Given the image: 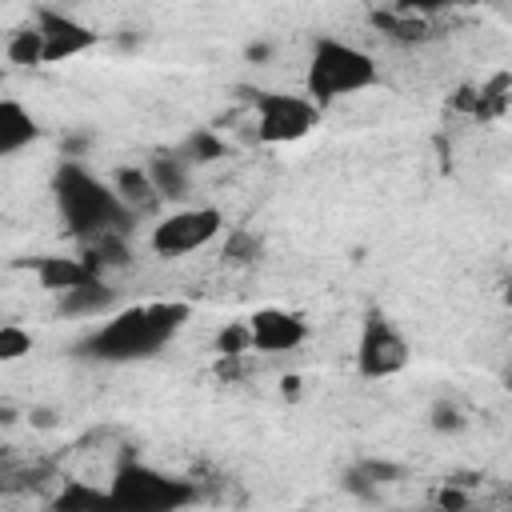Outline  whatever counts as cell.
<instances>
[{"label":"cell","mask_w":512,"mask_h":512,"mask_svg":"<svg viewBox=\"0 0 512 512\" xmlns=\"http://www.w3.org/2000/svg\"><path fill=\"white\" fill-rule=\"evenodd\" d=\"M192 308L184 300H152V304H132L124 312H116L108 324H100L80 352L92 360H108V364H128V360H148L160 348L172 344V336L188 324Z\"/></svg>","instance_id":"6da1fadb"},{"label":"cell","mask_w":512,"mask_h":512,"mask_svg":"<svg viewBox=\"0 0 512 512\" xmlns=\"http://www.w3.org/2000/svg\"><path fill=\"white\" fill-rule=\"evenodd\" d=\"M52 192H56V208H60L64 228L80 240H92L104 232H124V224L132 220V212L120 204L116 188L104 184L100 176H92L76 160H64L56 168Z\"/></svg>","instance_id":"7a4b0ae2"},{"label":"cell","mask_w":512,"mask_h":512,"mask_svg":"<svg viewBox=\"0 0 512 512\" xmlns=\"http://www.w3.org/2000/svg\"><path fill=\"white\" fill-rule=\"evenodd\" d=\"M376 80H380V68L364 48L344 44V40H316L308 72H304V96L324 108L340 96L372 88Z\"/></svg>","instance_id":"3957f363"},{"label":"cell","mask_w":512,"mask_h":512,"mask_svg":"<svg viewBox=\"0 0 512 512\" xmlns=\"http://www.w3.org/2000/svg\"><path fill=\"white\" fill-rule=\"evenodd\" d=\"M108 496L116 508H136V512H176L184 504H192V484L176 480L152 464L128 460L116 468V476L108 480Z\"/></svg>","instance_id":"277c9868"},{"label":"cell","mask_w":512,"mask_h":512,"mask_svg":"<svg viewBox=\"0 0 512 512\" xmlns=\"http://www.w3.org/2000/svg\"><path fill=\"white\" fill-rule=\"evenodd\" d=\"M408 360H412V348L404 332L380 308H368L360 320V336H356V372L368 380H388L404 372Z\"/></svg>","instance_id":"5b68a950"},{"label":"cell","mask_w":512,"mask_h":512,"mask_svg":"<svg viewBox=\"0 0 512 512\" xmlns=\"http://www.w3.org/2000/svg\"><path fill=\"white\" fill-rule=\"evenodd\" d=\"M320 124V104L292 92H256V136L264 144H296Z\"/></svg>","instance_id":"8992f818"},{"label":"cell","mask_w":512,"mask_h":512,"mask_svg":"<svg viewBox=\"0 0 512 512\" xmlns=\"http://www.w3.org/2000/svg\"><path fill=\"white\" fill-rule=\"evenodd\" d=\"M220 232H224V212L220 208H212V204L180 208V212L164 216L152 228V252H160V256H188V252L208 248Z\"/></svg>","instance_id":"52a82bcc"},{"label":"cell","mask_w":512,"mask_h":512,"mask_svg":"<svg viewBox=\"0 0 512 512\" xmlns=\"http://www.w3.org/2000/svg\"><path fill=\"white\" fill-rule=\"evenodd\" d=\"M248 348L256 352H292L308 340V320L288 308H256L248 320Z\"/></svg>","instance_id":"ba28073f"},{"label":"cell","mask_w":512,"mask_h":512,"mask_svg":"<svg viewBox=\"0 0 512 512\" xmlns=\"http://www.w3.org/2000/svg\"><path fill=\"white\" fill-rule=\"evenodd\" d=\"M36 32L44 40V64H60V60H72V56L96 48V32L88 24H80L76 16L56 12V8L36 12Z\"/></svg>","instance_id":"9c48e42d"},{"label":"cell","mask_w":512,"mask_h":512,"mask_svg":"<svg viewBox=\"0 0 512 512\" xmlns=\"http://www.w3.org/2000/svg\"><path fill=\"white\" fill-rule=\"evenodd\" d=\"M40 136V120L20 100H0V156L28 148Z\"/></svg>","instance_id":"30bf717a"},{"label":"cell","mask_w":512,"mask_h":512,"mask_svg":"<svg viewBox=\"0 0 512 512\" xmlns=\"http://www.w3.org/2000/svg\"><path fill=\"white\" fill-rule=\"evenodd\" d=\"M100 276L84 256H44L36 260V280L48 288V292H64V288H76L84 280Z\"/></svg>","instance_id":"8fae6325"},{"label":"cell","mask_w":512,"mask_h":512,"mask_svg":"<svg viewBox=\"0 0 512 512\" xmlns=\"http://www.w3.org/2000/svg\"><path fill=\"white\" fill-rule=\"evenodd\" d=\"M116 196H120V204L128 208V212H148L156 200H160V192H156V184H152V176L144 172V168H124V172H116Z\"/></svg>","instance_id":"7c38bea8"},{"label":"cell","mask_w":512,"mask_h":512,"mask_svg":"<svg viewBox=\"0 0 512 512\" xmlns=\"http://www.w3.org/2000/svg\"><path fill=\"white\" fill-rule=\"evenodd\" d=\"M108 304H112V288H108L100 276H92V280H84V284L60 292V308H64V312L88 316V312H104Z\"/></svg>","instance_id":"4fadbf2b"},{"label":"cell","mask_w":512,"mask_h":512,"mask_svg":"<svg viewBox=\"0 0 512 512\" xmlns=\"http://www.w3.org/2000/svg\"><path fill=\"white\" fill-rule=\"evenodd\" d=\"M52 508H64V512H72V508H116V504H112L108 488L100 492L96 484L72 480V484H64V488H60V496L52 500Z\"/></svg>","instance_id":"5bb4252c"},{"label":"cell","mask_w":512,"mask_h":512,"mask_svg":"<svg viewBox=\"0 0 512 512\" xmlns=\"http://www.w3.org/2000/svg\"><path fill=\"white\" fill-rule=\"evenodd\" d=\"M8 60L20 64V68H36V64H44V40H40L36 24L12 32V40H8Z\"/></svg>","instance_id":"9a60e30c"},{"label":"cell","mask_w":512,"mask_h":512,"mask_svg":"<svg viewBox=\"0 0 512 512\" xmlns=\"http://www.w3.org/2000/svg\"><path fill=\"white\" fill-rule=\"evenodd\" d=\"M36 348V336L24 324H0V364L24 360Z\"/></svg>","instance_id":"2e32d148"},{"label":"cell","mask_w":512,"mask_h":512,"mask_svg":"<svg viewBox=\"0 0 512 512\" xmlns=\"http://www.w3.org/2000/svg\"><path fill=\"white\" fill-rule=\"evenodd\" d=\"M148 176H152V184H156L160 196H180V192H184V172H180V164H172V160H156V164L148 168Z\"/></svg>","instance_id":"e0dca14e"},{"label":"cell","mask_w":512,"mask_h":512,"mask_svg":"<svg viewBox=\"0 0 512 512\" xmlns=\"http://www.w3.org/2000/svg\"><path fill=\"white\" fill-rule=\"evenodd\" d=\"M376 24L380 28H388V36H396V40H416L420 36V20H396V16H376Z\"/></svg>","instance_id":"ac0fdd59"},{"label":"cell","mask_w":512,"mask_h":512,"mask_svg":"<svg viewBox=\"0 0 512 512\" xmlns=\"http://www.w3.org/2000/svg\"><path fill=\"white\" fill-rule=\"evenodd\" d=\"M432 424H436V428H460V424H464V416H460V408H456V404H444V400H440V404L432 408Z\"/></svg>","instance_id":"d6986e66"},{"label":"cell","mask_w":512,"mask_h":512,"mask_svg":"<svg viewBox=\"0 0 512 512\" xmlns=\"http://www.w3.org/2000/svg\"><path fill=\"white\" fill-rule=\"evenodd\" d=\"M404 12H436V8H452V4H468V0H396Z\"/></svg>","instance_id":"ffe728a7"},{"label":"cell","mask_w":512,"mask_h":512,"mask_svg":"<svg viewBox=\"0 0 512 512\" xmlns=\"http://www.w3.org/2000/svg\"><path fill=\"white\" fill-rule=\"evenodd\" d=\"M196 152H200V156H216V152H220V144H216V140H208V136H196Z\"/></svg>","instance_id":"44dd1931"},{"label":"cell","mask_w":512,"mask_h":512,"mask_svg":"<svg viewBox=\"0 0 512 512\" xmlns=\"http://www.w3.org/2000/svg\"><path fill=\"white\" fill-rule=\"evenodd\" d=\"M440 504H444V508H460L464 496H460V492H440Z\"/></svg>","instance_id":"7402d4cb"}]
</instances>
